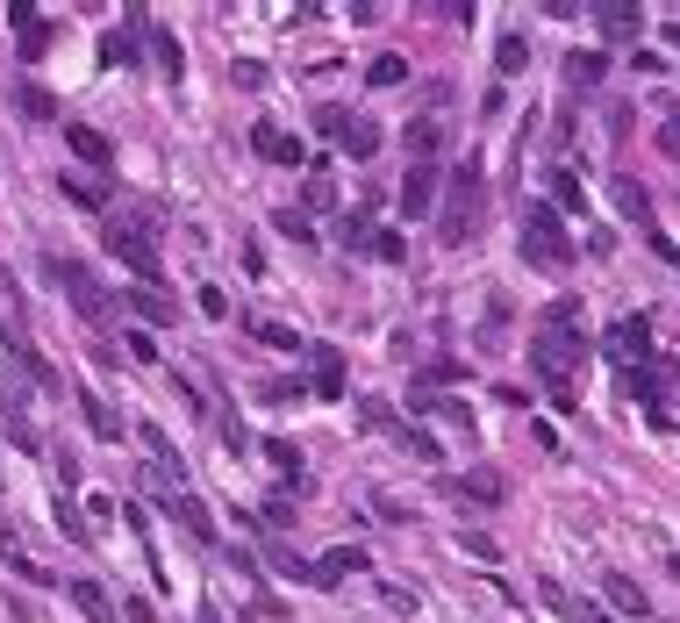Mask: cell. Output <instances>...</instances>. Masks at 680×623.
Returning <instances> with one entry per match:
<instances>
[{"label": "cell", "mask_w": 680, "mask_h": 623, "mask_svg": "<svg viewBox=\"0 0 680 623\" xmlns=\"http://www.w3.org/2000/svg\"><path fill=\"white\" fill-rule=\"evenodd\" d=\"M530 359H537V373H544V387H552V401H559V409H573L580 301H552V309H544V329H537V345H530Z\"/></svg>", "instance_id": "obj_1"}, {"label": "cell", "mask_w": 680, "mask_h": 623, "mask_svg": "<svg viewBox=\"0 0 680 623\" xmlns=\"http://www.w3.org/2000/svg\"><path fill=\"white\" fill-rule=\"evenodd\" d=\"M523 259L537 265V273H566V265H573V244H566V223H559L552 201L523 208Z\"/></svg>", "instance_id": "obj_2"}, {"label": "cell", "mask_w": 680, "mask_h": 623, "mask_svg": "<svg viewBox=\"0 0 680 623\" xmlns=\"http://www.w3.org/2000/svg\"><path fill=\"white\" fill-rule=\"evenodd\" d=\"M480 223V165L466 158L459 173H452V194H444V215H437V237L444 244H466Z\"/></svg>", "instance_id": "obj_3"}, {"label": "cell", "mask_w": 680, "mask_h": 623, "mask_svg": "<svg viewBox=\"0 0 680 623\" xmlns=\"http://www.w3.org/2000/svg\"><path fill=\"white\" fill-rule=\"evenodd\" d=\"M151 223H158V208H144V215H136V223H108V251H115L122 265H136V273H144V279H158Z\"/></svg>", "instance_id": "obj_4"}, {"label": "cell", "mask_w": 680, "mask_h": 623, "mask_svg": "<svg viewBox=\"0 0 680 623\" xmlns=\"http://www.w3.org/2000/svg\"><path fill=\"white\" fill-rule=\"evenodd\" d=\"M51 279H58V287L72 295V309H79L86 323H101V315H108V287H101L94 273H86L79 259H51Z\"/></svg>", "instance_id": "obj_5"}, {"label": "cell", "mask_w": 680, "mask_h": 623, "mask_svg": "<svg viewBox=\"0 0 680 623\" xmlns=\"http://www.w3.org/2000/svg\"><path fill=\"white\" fill-rule=\"evenodd\" d=\"M444 495H452V502L494 509V502H509V481H502L494 466H473V473H444Z\"/></svg>", "instance_id": "obj_6"}, {"label": "cell", "mask_w": 680, "mask_h": 623, "mask_svg": "<svg viewBox=\"0 0 680 623\" xmlns=\"http://www.w3.org/2000/svg\"><path fill=\"white\" fill-rule=\"evenodd\" d=\"M602 351H609L623 373H630V365H645V359H652V323H645V315H623V323H609V345H602Z\"/></svg>", "instance_id": "obj_7"}, {"label": "cell", "mask_w": 680, "mask_h": 623, "mask_svg": "<svg viewBox=\"0 0 680 623\" xmlns=\"http://www.w3.org/2000/svg\"><path fill=\"white\" fill-rule=\"evenodd\" d=\"M165 516H172V523H180V531H187V537H194V545H215V537H222V531H215V516H208V509H201V502H194L187 487H165Z\"/></svg>", "instance_id": "obj_8"}, {"label": "cell", "mask_w": 680, "mask_h": 623, "mask_svg": "<svg viewBox=\"0 0 680 623\" xmlns=\"http://www.w3.org/2000/svg\"><path fill=\"white\" fill-rule=\"evenodd\" d=\"M351 573H366V552H358V545H337V552L308 559V588H337V581H351Z\"/></svg>", "instance_id": "obj_9"}, {"label": "cell", "mask_w": 680, "mask_h": 623, "mask_svg": "<svg viewBox=\"0 0 680 623\" xmlns=\"http://www.w3.org/2000/svg\"><path fill=\"white\" fill-rule=\"evenodd\" d=\"M251 151L258 158H265V165H301V137H287V129H280V122H258V129H251Z\"/></svg>", "instance_id": "obj_10"}, {"label": "cell", "mask_w": 680, "mask_h": 623, "mask_svg": "<svg viewBox=\"0 0 680 623\" xmlns=\"http://www.w3.org/2000/svg\"><path fill=\"white\" fill-rule=\"evenodd\" d=\"M437 165H408V179H401V215L416 223V215H430V201H437Z\"/></svg>", "instance_id": "obj_11"}, {"label": "cell", "mask_w": 680, "mask_h": 623, "mask_svg": "<svg viewBox=\"0 0 680 623\" xmlns=\"http://www.w3.org/2000/svg\"><path fill=\"white\" fill-rule=\"evenodd\" d=\"M136 36H144V8H129V22L101 36V65H136V51H144Z\"/></svg>", "instance_id": "obj_12"}, {"label": "cell", "mask_w": 680, "mask_h": 623, "mask_svg": "<svg viewBox=\"0 0 680 623\" xmlns=\"http://www.w3.org/2000/svg\"><path fill=\"white\" fill-rule=\"evenodd\" d=\"M602 595H609V609H623V616H638V623L652 616L645 588H638V581H630V573H609V581H602Z\"/></svg>", "instance_id": "obj_13"}, {"label": "cell", "mask_w": 680, "mask_h": 623, "mask_svg": "<svg viewBox=\"0 0 680 623\" xmlns=\"http://www.w3.org/2000/svg\"><path fill=\"white\" fill-rule=\"evenodd\" d=\"M437 151H444V122L437 115L408 122V158H416V165H437Z\"/></svg>", "instance_id": "obj_14"}, {"label": "cell", "mask_w": 680, "mask_h": 623, "mask_svg": "<svg viewBox=\"0 0 680 623\" xmlns=\"http://www.w3.org/2000/svg\"><path fill=\"white\" fill-rule=\"evenodd\" d=\"M65 588H72V609H79V616L115 623V602H108V588H101V581H65Z\"/></svg>", "instance_id": "obj_15"}, {"label": "cell", "mask_w": 680, "mask_h": 623, "mask_svg": "<svg viewBox=\"0 0 680 623\" xmlns=\"http://www.w3.org/2000/svg\"><path fill=\"white\" fill-rule=\"evenodd\" d=\"M122 301L136 309V323H144V329H158V323H172V315H180L165 295H158V287H136V295H122Z\"/></svg>", "instance_id": "obj_16"}, {"label": "cell", "mask_w": 680, "mask_h": 623, "mask_svg": "<svg viewBox=\"0 0 680 623\" xmlns=\"http://www.w3.org/2000/svg\"><path fill=\"white\" fill-rule=\"evenodd\" d=\"M316 395L323 401L344 395V351H330V345H316Z\"/></svg>", "instance_id": "obj_17"}, {"label": "cell", "mask_w": 680, "mask_h": 623, "mask_svg": "<svg viewBox=\"0 0 680 623\" xmlns=\"http://www.w3.org/2000/svg\"><path fill=\"white\" fill-rule=\"evenodd\" d=\"M15 115L22 122H58V101L36 87V79H22V87H15Z\"/></svg>", "instance_id": "obj_18"}, {"label": "cell", "mask_w": 680, "mask_h": 623, "mask_svg": "<svg viewBox=\"0 0 680 623\" xmlns=\"http://www.w3.org/2000/svg\"><path fill=\"white\" fill-rule=\"evenodd\" d=\"M509 337V295H487V315H480V351H502Z\"/></svg>", "instance_id": "obj_19"}, {"label": "cell", "mask_w": 680, "mask_h": 623, "mask_svg": "<svg viewBox=\"0 0 680 623\" xmlns=\"http://www.w3.org/2000/svg\"><path fill=\"white\" fill-rule=\"evenodd\" d=\"M337 151H351V158H358V165H366V158H373V151H380V122H366V115H351V129H344V137H337Z\"/></svg>", "instance_id": "obj_20"}, {"label": "cell", "mask_w": 680, "mask_h": 623, "mask_svg": "<svg viewBox=\"0 0 680 623\" xmlns=\"http://www.w3.org/2000/svg\"><path fill=\"white\" fill-rule=\"evenodd\" d=\"M595 22H602V36H638V22H645V15H638L630 0H602Z\"/></svg>", "instance_id": "obj_21"}, {"label": "cell", "mask_w": 680, "mask_h": 623, "mask_svg": "<svg viewBox=\"0 0 680 623\" xmlns=\"http://www.w3.org/2000/svg\"><path fill=\"white\" fill-rule=\"evenodd\" d=\"M79 409H86V431H94V437H108V445H115V437H122V415L108 409L101 395H79Z\"/></svg>", "instance_id": "obj_22"}, {"label": "cell", "mask_w": 680, "mask_h": 623, "mask_svg": "<svg viewBox=\"0 0 680 623\" xmlns=\"http://www.w3.org/2000/svg\"><path fill=\"white\" fill-rule=\"evenodd\" d=\"M65 144L86 158V165H108V137H101V129H86V122H65Z\"/></svg>", "instance_id": "obj_23"}, {"label": "cell", "mask_w": 680, "mask_h": 623, "mask_svg": "<svg viewBox=\"0 0 680 623\" xmlns=\"http://www.w3.org/2000/svg\"><path fill=\"white\" fill-rule=\"evenodd\" d=\"M151 58H158V72H165V79H180V72H187V51H180V36H172V29H151Z\"/></svg>", "instance_id": "obj_24"}, {"label": "cell", "mask_w": 680, "mask_h": 623, "mask_svg": "<svg viewBox=\"0 0 680 623\" xmlns=\"http://www.w3.org/2000/svg\"><path fill=\"white\" fill-rule=\"evenodd\" d=\"M544 602L559 609V616H566V623H609V616H602V609H595V602H573V595H566V588H552V581H544Z\"/></svg>", "instance_id": "obj_25"}, {"label": "cell", "mask_w": 680, "mask_h": 623, "mask_svg": "<svg viewBox=\"0 0 680 623\" xmlns=\"http://www.w3.org/2000/svg\"><path fill=\"white\" fill-rule=\"evenodd\" d=\"M602 72H609V65H602V51H573V58H566V87H602Z\"/></svg>", "instance_id": "obj_26"}, {"label": "cell", "mask_w": 680, "mask_h": 623, "mask_svg": "<svg viewBox=\"0 0 680 623\" xmlns=\"http://www.w3.org/2000/svg\"><path fill=\"white\" fill-rule=\"evenodd\" d=\"M452 381H466V359H430L423 373H416V395H430V387H452Z\"/></svg>", "instance_id": "obj_27"}, {"label": "cell", "mask_w": 680, "mask_h": 623, "mask_svg": "<svg viewBox=\"0 0 680 623\" xmlns=\"http://www.w3.org/2000/svg\"><path fill=\"white\" fill-rule=\"evenodd\" d=\"M552 201H559L566 215H588V187H580V179L566 173V165H559V173H552Z\"/></svg>", "instance_id": "obj_28"}, {"label": "cell", "mask_w": 680, "mask_h": 623, "mask_svg": "<svg viewBox=\"0 0 680 623\" xmlns=\"http://www.w3.org/2000/svg\"><path fill=\"white\" fill-rule=\"evenodd\" d=\"M65 194L79 208H108V179H94V173H65Z\"/></svg>", "instance_id": "obj_29"}, {"label": "cell", "mask_w": 680, "mask_h": 623, "mask_svg": "<svg viewBox=\"0 0 680 623\" xmlns=\"http://www.w3.org/2000/svg\"><path fill=\"white\" fill-rule=\"evenodd\" d=\"M265 459H272L280 473H287V481H294V495H301V451H294L287 437H265Z\"/></svg>", "instance_id": "obj_30"}, {"label": "cell", "mask_w": 680, "mask_h": 623, "mask_svg": "<svg viewBox=\"0 0 680 623\" xmlns=\"http://www.w3.org/2000/svg\"><path fill=\"white\" fill-rule=\"evenodd\" d=\"M373 201H380V194H366L358 208H344V223H337V237H344V244H366V223H373Z\"/></svg>", "instance_id": "obj_31"}, {"label": "cell", "mask_w": 680, "mask_h": 623, "mask_svg": "<svg viewBox=\"0 0 680 623\" xmlns=\"http://www.w3.org/2000/svg\"><path fill=\"white\" fill-rule=\"evenodd\" d=\"M494 65H502V72L516 79V72L530 65V43H523V36H502V43H494Z\"/></svg>", "instance_id": "obj_32"}, {"label": "cell", "mask_w": 680, "mask_h": 623, "mask_svg": "<svg viewBox=\"0 0 680 623\" xmlns=\"http://www.w3.org/2000/svg\"><path fill=\"white\" fill-rule=\"evenodd\" d=\"M616 201H623V215H638V223L652 215V194L638 187V179H616Z\"/></svg>", "instance_id": "obj_33"}, {"label": "cell", "mask_w": 680, "mask_h": 623, "mask_svg": "<svg viewBox=\"0 0 680 623\" xmlns=\"http://www.w3.org/2000/svg\"><path fill=\"white\" fill-rule=\"evenodd\" d=\"M272 229H280V237H294V244H316V229H308L301 208H280V215H272Z\"/></svg>", "instance_id": "obj_34"}, {"label": "cell", "mask_w": 680, "mask_h": 623, "mask_svg": "<svg viewBox=\"0 0 680 623\" xmlns=\"http://www.w3.org/2000/svg\"><path fill=\"white\" fill-rule=\"evenodd\" d=\"M316 129H323V137H330V144H337V137H344V129H351V108H337V101H323V108H316Z\"/></svg>", "instance_id": "obj_35"}, {"label": "cell", "mask_w": 680, "mask_h": 623, "mask_svg": "<svg viewBox=\"0 0 680 623\" xmlns=\"http://www.w3.org/2000/svg\"><path fill=\"white\" fill-rule=\"evenodd\" d=\"M251 337H258V345H272V351H294V329L287 323H265V315H251Z\"/></svg>", "instance_id": "obj_36"}, {"label": "cell", "mask_w": 680, "mask_h": 623, "mask_svg": "<svg viewBox=\"0 0 680 623\" xmlns=\"http://www.w3.org/2000/svg\"><path fill=\"white\" fill-rule=\"evenodd\" d=\"M366 79H373V87H401V79H408V58H373V72H366Z\"/></svg>", "instance_id": "obj_37"}, {"label": "cell", "mask_w": 680, "mask_h": 623, "mask_svg": "<svg viewBox=\"0 0 680 623\" xmlns=\"http://www.w3.org/2000/svg\"><path fill=\"white\" fill-rule=\"evenodd\" d=\"M265 559H272L280 573H287V581H308V559H301V552H287V545H265Z\"/></svg>", "instance_id": "obj_38"}, {"label": "cell", "mask_w": 680, "mask_h": 623, "mask_svg": "<svg viewBox=\"0 0 680 623\" xmlns=\"http://www.w3.org/2000/svg\"><path fill=\"white\" fill-rule=\"evenodd\" d=\"M44 51H51V22L36 15L29 29H22V58H44Z\"/></svg>", "instance_id": "obj_39"}, {"label": "cell", "mask_w": 680, "mask_h": 623, "mask_svg": "<svg viewBox=\"0 0 680 623\" xmlns=\"http://www.w3.org/2000/svg\"><path fill=\"white\" fill-rule=\"evenodd\" d=\"M230 79H237L244 94H258V87H265V65H258V58H237V65H230Z\"/></svg>", "instance_id": "obj_40"}, {"label": "cell", "mask_w": 680, "mask_h": 623, "mask_svg": "<svg viewBox=\"0 0 680 623\" xmlns=\"http://www.w3.org/2000/svg\"><path fill=\"white\" fill-rule=\"evenodd\" d=\"M416 409H430L437 423H466V401H437V395H416Z\"/></svg>", "instance_id": "obj_41"}, {"label": "cell", "mask_w": 680, "mask_h": 623, "mask_svg": "<svg viewBox=\"0 0 680 623\" xmlns=\"http://www.w3.org/2000/svg\"><path fill=\"white\" fill-rule=\"evenodd\" d=\"M301 201H308V208H330V201H337V179H323V173H316V179L301 187Z\"/></svg>", "instance_id": "obj_42"}, {"label": "cell", "mask_w": 680, "mask_h": 623, "mask_svg": "<svg viewBox=\"0 0 680 623\" xmlns=\"http://www.w3.org/2000/svg\"><path fill=\"white\" fill-rule=\"evenodd\" d=\"M394 437H401V445L416 451V459H437V437H430V431H408V423H401V431H394Z\"/></svg>", "instance_id": "obj_43"}, {"label": "cell", "mask_w": 680, "mask_h": 623, "mask_svg": "<svg viewBox=\"0 0 680 623\" xmlns=\"http://www.w3.org/2000/svg\"><path fill=\"white\" fill-rule=\"evenodd\" d=\"M366 244H373V251H380V259H401V251H408V244H401V229H380V237H366Z\"/></svg>", "instance_id": "obj_44"}, {"label": "cell", "mask_w": 680, "mask_h": 623, "mask_svg": "<svg viewBox=\"0 0 680 623\" xmlns=\"http://www.w3.org/2000/svg\"><path fill=\"white\" fill-rule=\"evenodd\" d=\"M194 301H201V315H215V323H222V315H230V295H222V287H201V295H194Z\"/></svg>", "instance_id": "obj_45"}, {"label": "cell", "mask_w": 680, "mask_h": 623, "mask_svg": "<svg viewBox=\"0 0 680 623\" xmlns=\"http://www.w3.org/2000/svg\"><path fill=\"white\" fill-rule=\"evenodd\" d=\"M659 151H666V158H680V108L666 115V129H659Z\"/></svg>", "instance_id": "obj_46"}, {"label": "cell", "mask_w": 680, "mask_h": 623, "mask_svg": "<svg viewBox=\"0 0 680 623\" xmlns=\"http://www.w3.org/2000/svg\"><path fill=\"white\" fill-rule=\"evenodd\" d=\"M8 566H15V573H22V581H36V588H51V573L36 566V559H22V552H15V559H8Z\"/></svg>", "instance_id": "obj_47"}, {"label": "cell", "mask_w": 680, "mask_h": 623, "mask_svg": "<svg viewBox=\"0 0 680 623\" xmlns=\"http://www.w3.org/2000/svg\"><path fill=\"white\" fill-rule=\"evenodd\" d=\"M129 359H144V365H151V359H158V345H151V329H129Z\"/></svg>", "instance_id": "obj_48"}, {"label": "cell", "mask_w": 680, "mask_h": 623, "mask_svg": "<svg viewBox=\"0 0 680 623\" xmlns=\"http://www.w3.org/2000/svg\"><path fill=\"white\" fill-rule=\"evenodd\" d=\"M673 43H680V22H673Z\"/></svg>", "instance_id": "obj_49"}, {"label": "cell", "mask_w": 680, "mask_h": 623, "mask_svg": "<svg viewBox=\"0 0 680 623\" xmlns=\"http://www.w3.org/2000/svg\"><path fill=\"white\" fill-rule=\"evenodd\" d=\"M673 573H680V552H673Z\"/></svg>", "instance_id": "obj_50"}, {"label": "cell", "mask_w": 680, "mask_h": 623, "mask_svg": "<svg viewBox=\"0 0 680 623\" xmlns=\"http://www.w3.org/2000/svg\"><path fill=\"white\" fill-rule=\"evenodd\" d=\"M201 623H222V616H201Z\"/></svg>", "instance_id": "obj_51"}, {"label": "cell", "mask_w": 680, "mask_h": 623, "mask_svg": "<svg viewBox=\"0 0 680 623\" xmlns=\"http://www.w3.org/2000/svg\"><path fill=\"white\" fill-rule=\"evenodd\" d=\"M673 373H680V365H673Z\"/></svg>", "instance_id": "obj_52"}]
</instances>
